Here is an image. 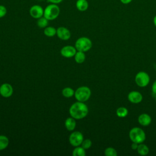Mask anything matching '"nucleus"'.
Segmentation results:
<instances>
[{"label":"nucleus","mask_w":156,"mask_h":156,"mask_svg":"<svg viewBox=\"0 0 156 156\" xmlns=\"http://www.w3.org/2000/svg\"><path fill=\"white\" fill-rule=\"evenodd\" d=\"M69 113L71 116L75 119H81L88 115V108L85 104L77 101L71 105L69 109Z\"/></svg>","instance_id":"1"},{"label":"nucleus","mask_w":156,"mask_h":156,"mask_svg":"<svg viewBox=\"0 0 156 156\" xmlns=\"http://www.w3.org/2000/svg\"><path fill=\"white\" fill-rule=\"evenodd\" d=\"M60 8L56 4L51 3L44 9L43 16L48 20H54L56 19L60 14Z\"/></svg>","instance_id":"2"},{"label":"nucleus","mask_w":156,"mask_h":156,"mask_svg":"<svg viewBox=\"0 0 156 156\" xmlns=\"http://www.w3.org/2000/svg\"><path fill=\"white\" fill-rule=\"evenodd\" d=\"M129 138L132 142L140 144L146 140V133L140 127H133L129 132Z\"/></svg>","instance_id":"3"},{"label":"nucleus","mask_w":156,"mask_h":156,"mask_svg":"<svg viewBox=\"0 0 156 156\" xmlns=\"http://www.w3.org/2000/svg\"><path fill=\"white\" fill-rule=\"evenodd\" d=\"M91 96L90 89L86 86H82L79 87L74 92L75 98L77 101L84 102L89 99Z\"/></svg>","instance_id":"4"},{"label":"nucleus","mask_w":156,"mask_h":156,"mask_svg":"<svg viewBox=\"0 0 156 156\" xmlns=\"http://www.w3.org/2000/svg\"><path fill=\"white\" fill-rule=\"evenodd\" d=\"M92 47V42L91 40L87 37H82L79 38L75 43V48L79 51L87 52Z\"/></svg>","instance_id":"5"},{"label":"nucleus","mask_w":156,"mask_h":156,"mask_svg":"<svg viewBox=\"0 0 156 156\" xmlns=\"http://www.w3.org/2000/svg\"><path fill=\"white\" fill-rule=\"evenodd\" d=\"M135 81L138 86L140 87H144L149 84L150 78L147 73L144 71H140L136 74Z\"/></svg>","instance_id":"6"},{"label":"nucleus","mask_w":156,"mask_h":156,"mask_svg":"<svg viewBox=\"0 0 156 156\" xmlns=\"http://www.w3.org/2000/svg\"><path fill=\"white\" fill-rule=\"evenodd\" d=\"M83 140V136L80 132L75 131L71 133L69 137V143L74 147L79 146Z\"/></svg>","instance_id":"7"},{"label":"nucleus","mask_w":156,"mask_h":156,"mask_svg":"<svg viewBox=\"0 0 156 156\" xmlns=\"http://www.w3.org/2000/svg\"><path fill=\"white\" fill-rule=\"evenodd\" d=\"M30 15L35 19H38L43 16L44 9L40 5H34L29 9Z\"/></svg>","instance_id":"8"},{"label":"nucleus","mask_w":156,"mask_h":156,"mask_svg":"<svg viewBox=\"0 0 156 156\" xmlns=\"http://www.w3.org/2000/svg\"><path fill=\"white\" fill-rule=\"evenodd\" d=\"M13 92V90L12 86L8 83H4L0 87V94L4 98L10 97Z\"/></svg>","instance_id":"9"},{"label":"nucleus","mask_w":156,"mask_h":156,"mask_svg":"<svg viewBox=\"0 0 156 156\" xmlns=\"http://www.w3.org/2000/svg\"><path fill=\"white\" fill-rule=\"evenodd\" d=\"M77 49L75 47L72 46H65L61 49V55L66 58H70L75 55Z\"/></svg>","instance_id":"10"},{"label":"nucleus","mask_w":156,"mask_h":156,"mask_svg":"<svg viewBox=\"0 0 156 156\" xmlns=\"http://www.w3.org/2000/svg\"><path fill=\"white\" fill-rule=\"evenodd\" d=\"M57 37L62 40H68L71 37L70 31L65 27H59L57 29Z\"/></svg>","instance_id":"11"},{"label":"nucleus","mask_w":156,"mask_h":156,"mask_svg":"<svg viewBox=\"0 0 156 156\" xmlns=\"http://www.w3.org/2000/svg\"><path fill=\"white\" fill-rule=\"evenodd\" d=\"M128 99L133 104H138L143 100V96L139 91H132L129 93Z\"/></svg>","instance_id":"12"},{"label":"nucleus","mask_w":156,"mask_h":156,"mask_svg":"<svg viewBox=\"0 0 156 156\" xmlns=\"http://www.w3.org/2000/svg\"><path fill=\"white\" fill-rule=\"evenodd\" d=\"M138 121L140 125L143 126H147L151 123L152 119L148 114L143 113L138 116Z\"/></svg>","instance_id":"13"},{"label":"nucleus","mask_w":156,"mask_h":156,"mask_svg":"<svg viewBox=\"0 0 156 156\" xmlns=\"http://www.w3.org/2000/svg\"><path fill=\"white\" fill-rule=\"evenodd\" d=\"M76 126V122L75 119L73 117L68 118L65 121V128L68 131H73L74 130Z\"/></svg>","instance_id":"14"},{"label":"nucleus","mask_w":156,"mask_h":156,"mask_svg":"<svg viewBox=\"0 0 156 156\" xmlns=\"http://www.w3.org/2000/svg\"><path fill=\"white\" fill-rule=\"evenodd\" d=\"M88 2L87 0H77L76 7L77 9L80 12H84L88 8Z\"/></svg>","instance_id":"15"},{"label":"nucleus","mask_w":156,"mask_h":156,"mask_svg":"<svg viewBox=\"0 0 156 156\" xmlns=\"http://www.w3.org/2000/svg\"><path fill=\"white\" fill-rule=\"evenodd\" d=\"M136 150L138 153L141 155H146L149 152V147L146 144L143 143H140L138 144Z\"/></svg>","instance_id":"16"},{"label":"nucleus","mask_w":156,"mask_h":156,"mask_svg":"<svg viewBox=\"0 0 156 156\" xmlns=\"http://www.w3.org/2000/svg\"><path fill=\"white\" fill-rule=\"evenodd\" d=\"M57 33V29L52 26L46 27L44 29V34L49 37H52L55 35Z\"/></svg>","instance_id":"17"},{"label":"nucleus","mask_w":156,"mask_h":156,"mask_svg":"<svg viewBox=\"0 0 156 156\" xmlns=\"http://www.w3.org/2000/svg\"><path fill=\"white\" fill-rule=\"evenodd\" d=\"M74 60L77 63H82L85 60V55L83 52L77 51L74 55Z\"/></svg>","instance_id":"18"},{"label":"nucleus","mask_w":156,"mask_h":156,"mask_svg":"<svg viewBox=\"0 0 156 156\" xmlns=\"http://www.w3.org/2000/svg\"><path fill=\"white\" fill-rule=\"evenodd\" d=\"M9 138L5 135H0V151L5 149L9 145Z\"/></svg>","instance_id":"19"},{"label":"nucleus","mask_w":156,"mask_h":156,"mask_svg":"<svg viewBox=\"0 0 156 156\" xmlns=\"http://www.w3.org/2000/svg\"><path fill=\"white\" fill-rule=\"evenodd\" d=\"M74 92L75 91H74V90L73 88H71L70 87H66L62 90V95L65 98H69L72 97L73 95H74Z\"/></svg>","instance_id":"20"},{"label":"nucleus","mask_w":156,"mask_h":156,"mask_svg":"<svg viewBox=\"0 0 156 156\" xmlns=\"http://www.w3.org/2000/svg\"><path fill=\"white\" fill-rule=\"evenodd\" d=\"M85 150V149L82 147H79V146L75 147L73 151V156H85L86 154Z\"/></svg>","instance_id":"21"},{"label":"nucleus","mask_w":156,"mask_h":156,"mask_svg":"<svg viewBox=\"0 0 156 156\" xmlns=\"http://www.w3.org/2000/svg\"><path fill=\"white\" fill-rule=\"evenodd\" d=\"M116 115L119 118H124L128 115V110L124 107H120L116 110Z\"/></svg>","instance_id":"22"},{"label":"nucleus","mask_w":156,"mask_h":156,"mask_svg":"<svg viewBox=\"0 0 156 156\" xmlns=\"http://www.w3.org/2000/svg\"><path fill=\"white\" fill-rule=\"evenodd\" d=\"M37 26L40 27V28H45L46 27H47L48 24V21L45 17H44L43 16L38 19H37Z\"/></svg>","instance_id":"23"},{"label":"nucleus","mask_w":156,"mask_h":156,"mask_svg":"<svg viewBox=\"0 0 156 156\" xmlns=\"http://www.w3.org/2000/svg\"><path fill=\"white\" fill-rule=\"evenodd\" d=\"M104 154L106 156H116L117 155V152L116 151L111 147H107L104 151Z\"/></svg>","instance_id":"24"},{"label":"nucleus","mask_w":156,"mask_h":156,"mask_svg":"<svg viewBox=\"0 0 156 156\" xmlns=\"http://www.w3.org/2000/svg\"><path fill=\"white\" fill-rule=\"evenodd\" d=\"M91 145H92V142L90 139L83 140L82 144H81L82 147L83 148H84L85 149H89L91 146Z\"/></svg>","instance_id":"25"},{"label":"nucleus","mask_w":156,"mask_h":156,"mask_svg":"<svg viewBox=\"0 0 156 156\" xmlns=\"http://www.w3.org/2000/svg\"><path fill=\"white\" fill-rule=\"evenodd\" d=\"M7 13V10L4 5H0V18L5 16Z\"/></svg>","instance_id":"26"},{"label":"nucleus","mask_w":156,"mask_h":156,"mask_svg":"<svg viewBox=\"0 0 156 156\" xmlns=\"http://www.w3.org/2000/svg\"><path fill=\"white\" fill-rule=\"evenodd\" d=\"M152 91L153 92V93L156 94V80L154 81V82L152 84Z\"/></svg>","instance_id":"27"},{"label":"nucleus","mask_w":156,"mask_h":156,"mask_svg":"<svg viewBox=\"0 0 156 156\" xmlns=\"http://www.w3.org/2000/svg\"><path fill=\"white\" fill-rule=\"evenodd\" d=\"M138 143L132 142V144H131V148L133 150H136L137 148H138Z\"/></svg>","instance_id":"28"},{"label":"nucleus","mask_w":156,"mask_h":156,"mask_svg":"<svg viewBox=\"0 0 156 156\" xmlns=\"http://www.w3.org/2000/svg\"><path fill=\"white\" fill-rule=\"evenodd\" d=\"M49 2L51 3H53V4H58L60 2H62L63 0H48Z\"/></svg>","instance_id":"29"},{"label":"nucleus","mask_w":156,"mask_h":156,"mask_svg":"<svg viewBox=\"0 0 156 156\" xmlns=\"http://www.w3.org/2000/svg\"><path fill=\"white\" fill-rule=\"evenodd\" d=\"M132 0H120V1L124 4H127L132 2Z\"/></svg>","instance_id":"30"},{"label":"nucleus","mask_w":156,"mask_h":156,"mask_svg":"<svg viewBox=\"0 0 156 156\" xmlns=\"http://www.w3.org/2000/svg\"><path fill=\"white\" fill-rule=\"evenodd\" d=\"M153 22H154V26L156 27V15L154 16V19H153Z\"/></svg>","instance_id":"31"},{"label":"nucleus","mask_w":156,"mask_h":156,"mask_svg":"<svg viewBox=\"0 0 156 156\" xmlns=\"http://www.w3.org/2000/svg\"><path fill=\"white\" fill-rule=\"evenodd\" d=\"M155 102H156V96H155Z\"/></svg>","instance_id":"32"}]
</instances>
